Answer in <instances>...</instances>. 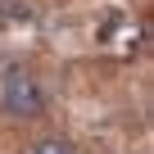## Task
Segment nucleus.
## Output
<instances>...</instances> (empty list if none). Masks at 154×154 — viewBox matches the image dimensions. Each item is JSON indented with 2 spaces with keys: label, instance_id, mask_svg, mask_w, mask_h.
<instances>
[{
  "label": "nucleus",
  "instance_id": "1",
  "mask_svg": "<svg viewBox=\"0 0 154 154\" xmlns=\"http://www.w3.org/2000/svg\"><path fill=\"white\" fill-rule=\"evenodd\" d=\"M0 109H5L9 118H41L45 91H41V82L27 68H9L5 77H0Z\"/></svg>",
  "mask_w": 154,
  "mask_h": 154
},
{
  "label": "nucleus",
  "instance_id": "2",
  "mask_svg": "<svg viewBox=\"0 0 154 154\" xmlns=\"http://www.w3.org/2000/svg\"><path fill=\"white\" fill-rule=\"evenodd\" d=\"M27 154H77V149H72L68 140H36Z\"/></svg>",
  "mask_w": 154,
  "mask_h": 154
}]
</instances>
